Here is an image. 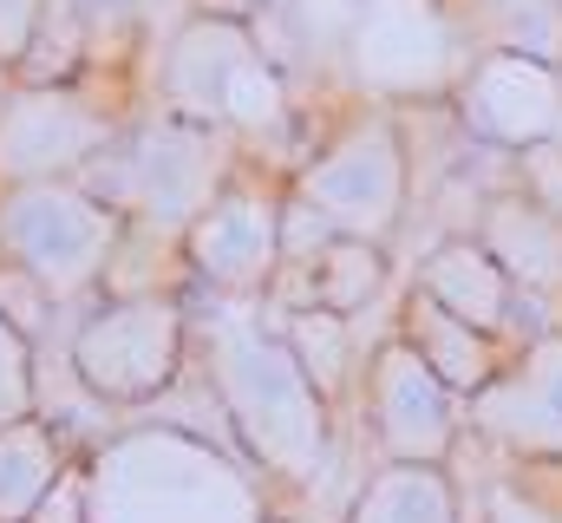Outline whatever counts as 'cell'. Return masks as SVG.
Segmentation results:
<instances>
[{"label": "cell", "instance_id": "cell-1", "mask_svg": "<svg viewBox=\"0 0 562 523\" xmlns=\"http://www.w3.org/2000/svg\"><path fill=\"white\" fill-rule=\"evenodd\" d=\"M190 347L256 478L281 491H321L334 465V405L301 374L269 301L190 294Z\"/></svg>", "mask_w": 562, "mask_h": 523}, {"label": "cell", "instance_id": "cell-2", "mask_svg": "<svg viewBox=\"0 0 562 523\" xmlns=\"http://www.w3.org/2000/svg\"><path fill=\"white\" fill-rule=\"evenodd\" d=\"M92 523H269V491L243 452L190 425H119L86 452Z\"/></svg>", "mask_w": 562, "mask_h": 523}, {"label": "cell", "instance_id": "cell-3", "mask_svg": "<svg viewBox=\"0 0 562 523\" xmlns=\"http://www.w3.org/2000/svg\"><path fill=\"white\" fill-rule=\"evenodd\" d=\"M229 151H236L229 131L190 125V119H170V112H144L119 131V144L79 183L92 197H105L125 223L157 230V236H183L236 183Z\"/></svg>", "mask_w": 562, "mask_h": 523}, {"label": "cell", "instance_id": "cell-4", "mask_svg": "<svg viewBox=\"0 0 562 523\" xmlns=\"http://www.w3.org/2000/svg\"><path fill=\"white\" fill-rule=\"evenodd\" d=\"M190 294H92L66 327L72 380L112 412H150L183 387Z\"/></svg>", "mask_w": 562, "mask_h": 523}, {"label": "cell", "instance_id": "cell-5", "mask_svg": "<svg viewBox=\"0 0 562 523\" xmlns=\"http://www.w3.org/2000/svg\"><path fill=\"white\" fill-rule=\"evenodd\" d=\"M125 230L132 223L105 197H92L79 177L0 190V262L26 268L59 308H79L99 294Z\"/></svg>", "mask_w": 562, "mask_h": 523}, {"label": "cell", "instance_id": "cell-6", "mask_svg": "<svg viewBox=\"0 0 562 523\" xmlns=\"http://www.w3.org/2000/svg\"><path fill=\"white\" fill-rule=\"evenodd\" d=\"M288 190L301 203H314L340 236L386 243L413 203V137L400 125V112L393 105L353 112L321 151L301 157Z\"/></svg>", "mask_w": 562, "mask_h": 523}, {"label": "cell", "instance_id": "cell-7", "mask_svg": "<svg viewBox=\"0 0 562 523\" xmlns=\"http://www.w3.org/2000/svg\"><path fill=\"white\" fill-rule=\"evenodd\" d=\"M477 66L464 20H451L445 0H360L353 40L340 73L373 99V105H406L458 92V79Z\"/></svg>", "mask_w": 562, "mask_h": 523}, {"label": "cell", "instance_id": "cell-8", "mask_svg": "<svg viewBox=\"0 0 562 523\" xmlns=\"http://www.w3.org/2000/svg\"><path fill=\"white\" fill-rule=\"evenodd\" d=\"M360 405H367L380 465H451L464 445V425H471V405L425 367V354L406 334H393L367 354Z\"/></svg>", "mask_w": 562, "mask_h": 523}, {"label": "cell", "instance_id": "cell-9", "mask_svg": "<svg viewBox=\"0 0 562 523\" xmlns=\"http://www.w3.org/2000/svg\"><path fill=\"white\" fill-rule=\"evenodd\" d=\"M132 119H119L86 86H13L0 112V190L86 177Z\"/></svg>", "mask_w": 562, "mask_h": 523}, {"label": "cell", "instance_id": "cell-10", "mask_svg": "<svg viewBox=\"0 0 562 523\" xmlns=\"http://www.w3.org/2000/svg\"><path fill=\"white\" fill-rule=\"evenodd\" d=\"M183 268L196 294L256 301L281 275V197L236 177L190 230H183Z\"/></svg>", "mask_w": 562, "mask_h": 523}, {"label": "cell", "instance_id": "cell-11", "mask_svg": "<svg viewBox=\"0 0 562 523\" xmlns=\"http://www.w3.org/2000/svg\"><path fill=\"white\" fill-rule=\"evenodd\" d=\"M458 125L491 151H537L562 144V66L517 59V53H477V66L451 92Z\"/></svg>", "mask_w": 562, "mask_h": 523}, {"label": "cell", "instance_id": "cell-12", "mask_svg": "<svg viewBox=\"0 0 562 523\" xmlns=\"http://www.w3.org/2000/svg\"><path fill=\"white\" fill-rule=\"evenodd\" d=\"M471 432L517 465H562V334H530L471 399Z\"/></svg>", "mask_w": 562, "mask_h": 523}, {"label": "cell", "instance_id": "cell-13", "mask_svg": "<svg viewBox=\"0 0 562 523\" xmlns=\"http://www.w3.org/2000/svg\"><path fill=\"white\" fill-rule=\"evenodd\" d=\"M256 59H262V46H256V26L249 20L183 13L164 33V46H157V112L223 131L229 92L243 86V73Z\"/></svg>", "mask_w": 562, "mask_h": 523}, {"label": "cell", "instance_id": "cell-14", "mask_svg": "<svg viewBox=\"0 0 562 523\" xmlns=\"http://www.w3.org/2000/svg\"><path fill=\"white\" fill-rule=\"evenodd\" d=\"M445 314H458V321H471V327H484V334H497L504 341V327L517 321V301H524V288L510 281V268L491 256L477 236H445V243H431V256L419 262V281Z\"/></svg>", "mask_w": 562, "mask_h": 523}, {"label": "cell", "instance_id": "cell-15", "mask_svg": "<svg viewBox=\"0 0 562 523\" xmlns=\"http://www.w3.org/2000/svg\"><path fill=\"white\" fill-rule=\"evenodd\" d=\"M386 288V243H360V236H334L327 249L301 268H281L276 288L262 294L269 308H334V314H367Z\"/></svg>", "mask_w": 562, "mask_h": 523}, {"label": "cell", "instance_id": "cell-16", "mask_svg": "<svg viewBox=\"0 0 562 523\" xmlns=\"http://www.w3.org/2000/svg\"><path fill=\"white\" fill-rule=\"evenodd\" d=\"M400 334L413 341L425 354V367L445 380V387L458 392L464 405L477 399V392L491 387L497 374H504V341L497 334H484V327H471V321H458V314H445L425 288H413L406 294V321H400Z\"/></svg>", "mask_w": 562, "mask_h": 523}, {"label": "cell", "instance_id": "cell-17", "mask_svg": "<svg viewBox=\"0 0 562 523\" xmlns=\"http://www.w3.org/2000/svg\"><path fill=\"white\" fill-rule=\"evenodd\" d=\"M353 20H360V0H269L249 26H256V46L294 79V73L340 66Z\"/></svg>", "mask_w": 562, "mask_h": 523}, {"label": "cell", "instance_id": "cell-18", "mask_svg": "<svg viewBox=\"0 0 562 523\" xmlns=\"http://www.w3.org/2000/svg\"><path fill=\"white\" fill-rule=\"evenodd\" d=\"M477 243L510 268V281H517L524 294L557 288L562 281V216H550L543 203H530L524 190L484 203V216H477Z\"/></svg>", "mask_w": 562, "mask_h": 523}, {"label": "cell", "instance_id": "cell-19", "mask_svg": "<svg viewBox=\"0 0 562 523\" xmlns=\"http://www.w3.org/2000/svg\"><path fill=\"white\" fill-rule=\"evenodd\" d=\"M458 478L451 465H380L353 504L340 511V523H458Z\"/></svg>", "mask_w": 562, "mask_h": 523}, {"label": "cell", "instance_id": "cell-20", "mask_svg": "<svg viewBox=\"0 0 562 523\" xmlns=\"http://www.w3.org/2000/svg\"><path fill=\"white\" fill-rule=\"evenodd\" d=\"M72 465L66 438L46 425V419H20L0 432V523H26L46 491L59 485V471Z\"/></svg>", "mask_w": 562, "mask_h": 523}, {"label": "cell", "instance_id": "cell-21", "mask_svg": "<svg viewBox=\"0 0 562 523\" xmlns=\"http://www.w3.org/2000/svg\"><path fill=\"white\" fill-rule=\"evenodd\" d=\"M269 314L288 334V347H294L301 374L314 380V392L327 405H340L353 392V321L334 314V308H269Z\"/></svg>", "mask_w": 562, "mask_h": 523}, {"label": "cell", "instance_id": "cell-22", "mask_svg": "<svg viewBox=\"0 0 562 523\" xmlns=\"http://www.w3.org/2000/svg\"><path fill=\"white\" fill-rule=\"evenodd\" d=\"M464 33L477 40V53H517V59L562 66V0H477Z\"/></svg>", "mask_w": 562, "mask_h": 523}, {"label": "cell", "instance_id": "cell-23", "mask_svg": "<svg viewBox=\"0 0 562 523\" xmlns=\"http://www.w3.org/2000/svg\"><path fill=\"white\" fill-rule=\"evenodd\" d=\"M177 7H190V0H72V13L86 20V40H92V66H119V53H138L144 33Z\"/></svg>", "mask_w": 562, "mask_h": 523}, {"label": "cell", "instance_id": "cell-24", "mask_svg": "<svg viewBox=\"0 0 562 523\" xmlns=\"http://www.w3.org/2000/svg\"><path fill=\"white\" fill-rule=\"evenodd\" d=\"M40 419V347L0 314V432Z\"/></svg>", "mask_w": 562, "mask_h": 523}, {"label": "cell", "instance_id": "cell-25", "mask_svg": "<svg viewBox=\"0 0 562 523\" xmlns=\"http://www.w3.org/2000/svg\"><path fill=\"white\" fill-rule=\"evenodd\" d=\"M0 314H7V321H13V327L33 341V347H40L66 308H59V301H53V294H46L33 275H26V268H7V262H0Z\"/></svg>", "mask_w": 562, "mask_h": 523}, {"label": "cell", "instance_id": "cell-26", "mask_svg": "<svg viewBox=\"0 0 562 523\" xmlns=\"http://www.w3.org/2000/svg\"><path fill=\"white\" fill-rule=\"evenodd\" d=\"M477 523H562V504L530 491L524 478H491L477 498Z\"/></svg>", "mask_w": 562, "mask_h": 523}, {"label": "cell", "instance_id": "cell-27", "mask_svg": "<svg viewBox=\"0 0 562 523\" xmlns=\"http://www.w3.org/2000/svg\"><path fill=\"white\" fill-rule=\"evenodd\" d=\"M340 230L314 210V203H301L294 190L281 197V268H301V262H314L327 243H334Z\"/></svg>", "mask_w": 562, "mask_h": 523}, {"label": "cell", "instance_id": "cell-28", "mask_svg": "<svg viewBox=\"0 0 562 523\" xmlns=\"http://www.w3.org/2000/svg\"><path fill=\"white\" fill-rule=\"evenodd\" d=\"M26 523H92V478H86V458H72L59 471V485L46 491V504Z\"/></svg>", "mask_w": 562, "mask_h": 523}, {"label": "cell", "instance_id": "cell-29", "mask_svg": "<svg viewBox=\"0 0 562 523\" xmlns=\"http://www.w3.org/2000/svg\"><path fill=\"white\" fill-rule=\"evenodd\" d=\"M517 183L530 203H543L550 216H562V144H537L517 157Z\"/></svg>", "mask_w": 562, "mask_h": 523}, {"label": "cell", "instance_id": "cell-30", "mask_svg": "<svg viewBox=\"0 0 562 523\" xmlns=\"http://www.w3.org/2000/svg\"><path fill=\"white\" fill-rule=\"evenodd\" d=\"M46 7L53 0H0V66L7 73H20V59H26V46H33L40 20H46Z\"/></svg>", "mask_w": 562, "mask_h": 523}, {"label": "cell", "instance_id": "cell-31", "mask_svg": "<svg viewBox=\"0 0 562 523\" xmlns=\"http://www.w3.org/2000/svg\"><path fill=\"white\" fill-rule=\"evenodd\" d=\"M269 0H190V13H223V20H256Z\"/></svg>", "mask_w": 562, "mask_h": 523}, {"label": "cell", "instance_id": "cell-32", "mask_svg": "<svg viewBox=\"0 0 562 523\" xmlns=\"http://www.w3.org/2000/svg\"><path fill=\"white\" fill-rule=\"evenodd\" d=\"M13 86H20V79H13V73L0 66V112H7V99H13Z\"/></svg>", "mask_w": 562, "mask_h": 523}, {"label": "cell", "instance_id": "cell-33", "mask_svg": "<svg viewBox=\"0 0 562 523\" xmlns=\"http://www.w3.org/2000/svg\"><path fill=\"white\" fill-rule=\"evenodd\" d=\"M269 523H288V518H281V511H276V518H269Z\"/></svg>", "mask_w": 562, "mask_h": 523}]
</instances>
